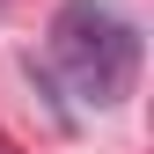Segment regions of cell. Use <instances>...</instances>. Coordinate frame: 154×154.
I'll return each instance as SVG.
<instances>
[{
    "label": "cell",
    "instance_id": "6da1fadb",
    "mask_svg": "<svg viewBox=\"0 0 154 154\" xmlns=\"http://www.w3.org/2000/svg\"><path fill=\"white\" fill-rule=\"evenodd\" d=\"M51 59L88 103H125L140 81V29L110 0H59L51 15Z\"/></svg>",
    "mask_w": 154,
    "mask_h": 154
}]
</instances>
